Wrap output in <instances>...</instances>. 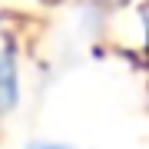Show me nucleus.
<instances>
[{
	"mask_svg": "<svg viewBox=\"0 0 149 149\" xmlns=\"http://www.w3.org/2000/svg\"><path fill=\"white\" fill-rule=\"evenodd\" d=\"M20 100V80H17V60L10 50H0V113H10Z\"/></svg>",
	"mask_w": 149,
	"mask_h": 149,
	"instance_id": "f257e3e1",
	"label": "nucleus"
},
{
	"mask_svg": "<svg viewBox=\"0 0 149 149\" xmlns=\"http://www.w3.org/2000/svg\"><path fill=\"white\" fill-rule=\"evenodd\" d=\"M30 149H70V146H63V143H33Z\"/></svg>",
	"mask_w": 149,
	"mask_h": 149,
	"instance_id": "f03ea898",
	"label": "nucleus"
}]
</instances>
